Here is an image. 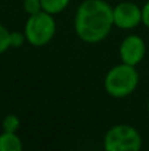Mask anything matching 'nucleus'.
<instances>
[{
	"label": "nucleus",
	"instance_id": "1",
	"mask_svg": "<svg viewBox=\"0 0 149 151\" xmlns=\"http://www.w3.org/2000/svg\"><path fill=\"white\" fill-rule=\"evenodd\" d=\"M114 7L106 0H83L74 15V31L86 44H98L114 28Z\"/></svg>",
	"mask_w": 149,
	"mask_h": 151
},
{
	"label": "nucleus",
	"instance_id": "2",
	"mask_svg": "<svg viewBox=\"0 0 149 151\" xmlns=\"http://www.w3.org/2000/svg\"><path fill=\"white\" fill-rule=\"evenodd\" d=\"M140 82V74L137 66L120 63L114 65L104 76L103 86L106 93L112 98H127L137 89Z\"/></svg>",
	"mask_w": 149,
	"mask_h": 151
},
{
	"label": "nucleus",
	"instance_id": "3",
	"mask_svg": "<svg viewBox=\"0 0 149 151\" xmlns=\"http://www.w3.org/2000/svg\"><path fill=\"white\" fill-rule=\"evenodd\" d=\"M55 32L57 24L54 15H50L45 11L28 16L24 25L26 42L34 48H42L48 45L54 39Z\"/></svg>",
	"mask_w": 149,
	"mask_h": 151
},
{
	"label": "nucleus",
	"instance_id": "4",
	"mask_svg": "<svg viewBox=\"0 0 149 151\" xmlns=\"http://www.w3.org/2000/svg\"><path fill=\"white\" fill-rule=\"evenodd\" d=\"M103 147L106 151H140L143 137L135 126L118 123L106 131Z\"/></svg>",
	"mask_w": 149,
	"mask_h": 151
},
{
	"label": "nucleus",
	"instance_id": "5",
	"mask_svg": "<svg viewBox=\"0 0 149 151\" xmlns=\"http://www.w3.org/2000/svg\"><path fill=\"white\" fill-rule=\"evenodd\" d=\"M143 24L141 7L133 1H120L114 7V25L121 31H132Z\"/></svg>",
	"mask_w": 149,
	"mask_h": 151
},
{
	"label": "nucleus",
	"instance_id": "6",
	"mask_svg": "<svg viewBox=\"0 0 149 151\" xmlns=\"http://www.w3.org/2000/svg\"><path fill=\"white\" fill-rule=\"evenodd\" d=\"M120 61L132 66H137L147 56V44L139 35H128L119 45Z\"/></svg>",
	"mask_w": 149,
	"mask_h": 151
},
{
	"label": "nucleus",
	"instance_id": "7",
	"mask_svg": "<svg viewBox=\"0 0 149 151\" xmlns=\"http://www.w3.org/2000/svg\"><path fill=\"white\" fill-rule=\"evenodd\" d=\"M24 143L17 133L3 131L0 134V151H21Z\"/></svg>",
	"mask_w": 149,
	"mask_h": 151
},
{
	"label": "nucleus",
	"instance_id": "8",
	"mask_svg": "<svg viewBox=\"0 0 149 151\" xmlns=\"http://www.w3.org/2000/svg\"><path fill=\"white\" fill-rule=\"evenodd\" d=\"M71 0H41L42 11L50 15H60L69 7Z\"/></svg>",
	"mask_w": 149,
	"mask_h": 151
},
{
	"label": "nucleus",
	"instance_id": "9",
	"mask_svg": "<svg viewBox=\"0 0 149 151\" xmlns=\"http://www.w3.org/2000/svg\"><path fill=\"white\" fill-rule=\"evenodd\" d=\"M21 126V119L18 115L13 114H7L4 118H3L1 122V129L3 131H9V133H17L18 129Z\"/></svg>",
	"mask_w": 149,
	"mask_h": 151
},
{
	"label": "nucleus",
	"instance_id": "10",
	"mask_svg": "<svg viewBox=\"0 0 149 151\" xmlns=\"http://www.w3.org/2000/svg\"><path fill=\"white\" fill-rule=\"evenodd\" d=\"M11 49V31L0 23V55Z\"/></svg>",
	"mask_w": 149,
	"mask_h": 151
},
{
	"label": "nucleus",
	"instance_id": "11",
	"mask_svg": "<svg viewBox=\"0 0 149 151\" xmlns=\"http://www.w3.org/2000/svg\"><path fill=\"white\" fill-rule=\"evenodd\" d=\"M23 8L28 16L38 13L42 11L41 0H23Z\"/></svg>",
	"mask_w": 149,
	"mask_h": 151
},
{
	"label": "nucleus",
	"instance_id": "12",
	"mask_svg": "<svg viewBox=\"0 0 149 151\" xmlns=\"http://www.w3.org/2000/svg\"><path fill=\"white\" fill-rule=\"evenodd\" d=\"M26 42V37L24 31H11V48L18 49Z\"/></svg>",
	"mask_w": 149,
	"mask_h": 151
},
{
	"label": "nucleus",
	"instance_id": "13",
	"mask_svg": "<svg viewBox=\"0 0 149 151\" xmlns=\"http://www.w3.org/2000/svg\"><path fill=\"white\" fill-rule=\"evenodd\" d=\"M143 11V25H145L149 29V0L144 3V5L141 7Z\"/></svg>",
	"mask_w": 149,
	"mask_h": 151
},
{
	"label": "nucleus",
	"instance_id": "14",
	"mask_svg": "<svg viewBox=\"0 0 149 151\" xmlns=\"http://www.w3.org/2000/svg\"><path fill=\"white\" fill-rule=\"evenodd\" d=\"M147 110H148V113H149V98H148V102H147Z\"/></svg>",
	"mask_w": 149,
	"mask_h": 151
}]
</instances>
